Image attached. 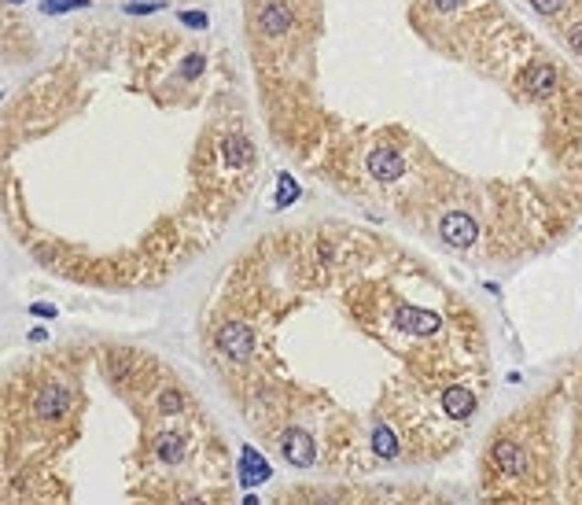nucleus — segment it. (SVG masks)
<instances>
[{
    "mask_svg": "<svg viewBox=\"0 0 582 505\" xmlns=\"http://www.w3.org/2000/svg\"><path fill=\"white\" fill-rule=\"evenodd\" d=\"M218 350L229 354L232 362H247L254 354V332L243 321H229V325L218 328Z\"/></svg>",
    "mask_w": 582,
    "mask_h": 505,
    "instance_id": "f257e3e1",
    "label": "nucleus"
},
{
    "mask_svg": "<svg viewBox=\"0 0 582 505\" xmlns=\"http://www.w3.org/2000/svg\"><path fill=\"white\" fill-rule=\"evenodd\" d=\"M439 236H443L450 247L465 251V247L476 244L479 225H476V218H472V214H465V210H450V214H443V221H439Z\"/></svg>",
    "mask_w": 582,
    "mask_h": 505,
    "instance_id": "f03ea898",
    "label": "nucleus"
},
{
    "mask_svg": "<svg viewBox=\"0 0 582 505\" xmlns=\"http://www.w3.org/2000/svg\"><path fill=\"white\" fill-rule=\"evenodd\" d=\"M280 454H284L288 465L310 468L317 461V443H314V435H310V432H303V428H288L284 439H280Z\"/></svg>",
    "mask_w": 582,
    "mask_h": 505,
    "instance_id": "7ed1b4c3",
    "label": "nucleus"
},
{
    "mask_svg": "<svg viewBox=\"0 0 582 505\" xmlns=\"http://www.w3.org/2000/svg\"><path fill=\"white\" fill-rule=\"evenodd\" d=\"M67 410H70V391H67V384H56V380L41 384V391H37V399H34V413L41 417V421H59Z\"/></svg>",
    "mask_w": 582,
    "mask_h": 505,
    "instance_id": "20e7f679",
    "label": "nucleus"
},
{
    "mask_svg": "<svg viewBox=\"0 0 582 505\" xmlns=\"http://www.w3.org/2000/svg\"><path fill=\"white\" fill-rule=\"evenodd\" d=\"M369 174L376 181H398L405 177V159L398 148H372L369 152Z\"/></svg>",
    "mask_w": 582,
    "mask_h": 505,
    "instance_id": "39448f33",
    "label": "nucleus"
},
{
    "mask_svg": "<svg viewBox=\"0 0 582 505\" xmlns=\"http://www.w3.org/2000/svg\"><path fill=\"white\" fill-rule=\"evenodd\" d=\"M291 26H295V15H291V8L280 4V0H269L262 12H258V30H262L265 37H284Z\"/></svg>",
    "mask_w": 582,
    "mask_h": 505,
    "instance_id": "423d86ee",
    "label": "nucleus"
},
{
    "mask_svg": "<svg viewBox=\"0 0 582 505\" xmlns=\"http://www.w3.org/2000/svg\"><path fill=\"white\" fill-rule=\"evenodd\" d=\"M523 89L531 100H549V96L556 92V67L553 63H534V67L523 74Z\"/></svg>",
    "mask_w": 582,
    "mask_h": 505,
    "instance_id": "0eeeda50",
    "label": "nucleus"
},
{
    "mask_svg": "<svg viewBox=\"0 0 582 505\" xmlns=\"http://www.w3.org/2000/svg\"><path fill=\"white\" fill-rule=\"evenodd\" d=\"M398 325H402L409 336H435V332L443 328V321H439V314H431V310L405 306V310H398Z\"/></svg>",
    "mask_w": 582,
    "mask_h": 505,
    "instance_id": "6e6552de",
    "label": "nucleus"
},
{
    "mask_svg": "<svg viewBox=\"0 0 582 505\" xmlns=\"http://www.w3.org/2000/svg\"><path fill=\"white\" fill-rule=\"evenodd\" d=\"M443 413L454 417V421H468L476 413V395H472L465 384H450L443 391Z\"/></svg>",
    "mask_w": 582,
    "mask_h": 505,
    "instance_id": "1a4fd4ad",
    "label": "nucleus"
},
{
    "mask_svg": "<svg viewBox=\"0 0 582 505\" xmlns=\"http://www.w3.org/2000/svg\"><path fill=\"white\" fill-rule=\"evenodd\" d=\"M269 461L258 454L254 446H243V457H240V483L243 487H258V483H265L269 479Z\"/></svg>",
    "mask_w": 582,
    "mask_h": 505,
    "instance_id": "9d476101",
    "label": "nucleus"
},
{
    "mask_svg": "<svg viewBox=\"0 0 582 505\" xmlns=\"http://www.w3.org/2000/svg\"><path fill=\"white\" fill-rule=\"evenodd\" d=\"M494 465H498L505 476H523V468H527V457H523V450L512 443V439H501L498 446H494Z\"/></svg>",
    "mask_w": 582,
    "mask_h": 505,
    "instance_id": "9b49d317",
    "label": "nucleus"
},
{
    "mask_svg": "<svg viewBox=\"0 0 582 505\" xmlns=\"http://www.w3.org/2000/svg\"><path fill=\"white\" fill-rule=\"evenodd\" d=\"M221 159H225V166H229V170H243V166H251L254 148H251V141H247V137L232 133L229 141H225V148H221Z\"/></svg>",
    "mask_w": 582,
    "mask_h": 505,
    "instance_id": "f8f14e48",
    "label": "nucleus"
},
{
    "mask_svg": "<svg viewBox=\"0 0 582 505\" xmlns=\"http://www.w3.org/2000/svg\"><path fill=\"white\" fill-rule=\"evenodd\" d=\"M372 450H376V457H383V461H394L398 457V435L391 432L387 424H376L372 428Z\"/></svg>",
    "mask_w": 582,
    "mask_h": 505,
    "instance_id": "ddd939ff",
    "label": "nucleus"
},
{
    "mask_svg": "<svg viewBox=\"0 0 582 505\" xmlns=\"http://www.w3.org/2000/svg\"><path fill=\"white\" fill-rule=\"evenodd\" d=\"M155 454H159L163 465H177V461L185 457V439H181V435H163L155 443Z\"/></svg>",
    "mask_w": 582,
    "mask_h": 505,
    "instance_id": "4468645a",
    "label": "nucleus"
},
{
    "mask_svg": "<svg viewBox=\"0 0 582 505\" xmlns=\"http://www.w3.org/2000/svg\"><path fill=\"white\" fill-rule=\"evenodd\" d=\"M295 199H299V181L288 177V174H280V177H277V196H273V203L284 210V207H291Z\"/></svg>",
    "mask_w": 582,
    "mask_h": 505,
    "instance_id": "2eb2a0df",
    "label": "nucleus"
},
{
    "mask_svg": "<svg viewBox=\"0 0 582 505\" xmlns=\"http://www.w3.org/2000/svg\"><path fill=\"white\" fill-rule=\"evenodd\" d=\"M159 413H166V417L185 413V395H181L177 388H166L163 395H159Z\"/></svg>",
    "mask_w": 582,
    "mask_h": 505,
    "instance_id": "dca6fc26",
    "label": "nucleus"
},
{
    "mask_svg": "<svg viewBox=\"0 0 582 505\" xmlns=\"http://www.w3.org/2000/svg\"><path fill=\"white\" fill-rule=\"evenodd\" d=\"M78 8H89V0H41V12H45V15L78 12Z\"/></svg>",
    "mask_w": 582,
    "mask_h": 505,
    "instance_id": "f3484780",
    "label": "nucleus"
},
{
    "mask_svg": "<svg viewBox=\"0 0 582 505\" xmlns=\"http://www.w3.org/2000/svg\"><path fill=\"white\" fill-rule=\"evenodd\" d=\"M203 67H207V63H203V56H199V52H192V56H185V63H181V78H185V81L199 78Z\"/></svg>",
    "mask_w": 582,
    "mask_h": 505,
    "instance_id": "a211bd4d",
    "label": "nucleus"
},
{
    "mask_svg": "<svg viewBox=\"0 0 582 505\" xmlns=\"http://www.w3.org/2000/svg\"><path fill=\"white\" fill-rule=\"evenodd\" d=\"M185 26H192V30H207L210 26V19H207V12H181L177 15Z\"/></svg>",
    "mask_w": 582,
    "mask_h": 505,
    "instance_id": "6ab92c4d",
    "label": "nucleus"
},
{
    "mask_svg": "<svg viewBox=\"0 0 582 505\" xmlns=\"http://www.w3.org/2000/svg\"><path fill=\"white\" fill-rule=\"evenodd\" d=\"M564 4H568V0H531V8H534L538 15H556Z\"/></svg>",
    "mask_w": 582,
    "mask_h": 505,
    "instance_id": "aec40b11",
    "label": "nucleus"
},
{
    "mask_svg": "<svg viewBox=\"0 0 582 505\" xmlns=\"http://www.w3.org/2000/svg\"><path fill=\"white\" fill-rule=\"evenodd\" d=\"M163 0H152V4H126V12L129 15H152V12H163Z\"/></svg>",
    "mask_w": 582,
    "mask_h": 505,
    "instance_id": "412c9836",
    "label": "nucleus"
},
{
    "mask_svg": "<svg viewBox=\"0 0 582 505\" xmlns=\"http://www.w3.org/2000/svg\"><path fill=\"white\" fill-rule=\"evenodd\" d=\"M30 314H34V317H45V321H52V317H56V306H52V303H34V306H30Z\"/></svg>",
    "mask_w": 582,
    "mask_h": 505,
    "instance_id": "4be33fe9",
    "label": "nucleus"
},
{
    "mask_svg": "<svg viewBox=\"0 0 582 505\" xmlns=\"http://www.w3.org/2000/svg\"><path fill=\"white\" fill-rule=\"evenodd\" d=\"M568 41H571V48H575L579 56H582V23H579V26H571V37H568Z\"/></svg>",
    "mask_w": 582,
    "mask_h": 505,
    "instance_id": "5701e85b",
    "label": "nucleus"
},
{
    "mask_svg": "<svg viewBox=\"0 0 582 505\" xmlns=\"http://www.w3.org/2000/svg\"><path fill=\"white\" fill-rule=\"evenodd\" d=\"M431 8L435 12H454V8H461V0H431Z\"/></svg>",
    "mask_w": 582,
    "mask_h": 505,
    "instance_id": "b1692460",
    "label": "nucleus"
},
{
    "mask_svg": "<svg viewBox=\"0 0 582 505\" xmlns=\"http://www.w3.org/2000/svg\"><path fill=\"white\" fill-rule=\"evenodd\" d=\"M12 4H23V0H12Z\"/></svg>",
    "mask_w": 582,
    "mask_h": 505,
    "instance_id": "393cba45",
    "label": "nucleus"
}]
</instances>
